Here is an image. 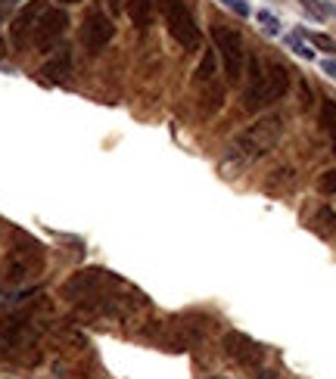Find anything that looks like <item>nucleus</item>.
I'll list each match as a JSON object with an SVG mask.
<instances>
[{
    "label": "nucleus",
    "instance_id": "obj_1",
    "mask_svg": "<svg viewBox=\"0 0 336 379\" xmlns=\"http://www.w3.org/2000/svg\"><path fill=\"white\" fill-rule=\"evenodd\" d=\"M290 90V72L280 62H265L261 66L259 56H249V75H246V93H243V106L249 112H259L265 106L283 99Z\"/></svg>",
    "mask_w": 336,
    "mask_h": 379
},
{
    "label": "nucleus",
    "instance_id": "obj_2",
    "mask_svg": "<svg viewBox=\"0 0 336 379\" xmlns=\"http://www.w3.org/2000/svg\"><path fill=\"white\" fill-rule=\"evenodd\" d=\"M280 137H283V118L280 115H265L255 124H249V128L236 137L230 159L240 162V165H249V162H255V159H261V155L271 153V149L280 143Z\"/></svg>",
    "mask_w": 336,
    "mask_h": 379
},
{
    "label": "nucleus",
    "instance_id": "obj_3",
    "mask_svg": "<svg viewBox=\"0 0 336 379\" xmlns=\"http://www.w3.org/2000/svg\"><path fill=\"white\" fill-rule=\"evenodd\" d=\"M41 271H44V246L37 240H31L28 233L16 230L12 233V249L6 255V286H22Z\"/></svg>",
    "mask_w": 336,
    "mask_h": 379
},
{
    "label": "nucleus",
    "instance_id": "obj_4",
    "mask_svg": "<svg viewBox=\"0 0 336 379\" xmlns=\"http://www.w3.org/2000/svg\"><path fill=\"white\" fill-rule=\"evenodd\" d=\"M159 10H162V16H165L168 35L184 50H199L203 35H199V25H196V19H193L190 6H187L184 0H159Z\"/></svg>",
    "mask_w": 336,
    "mask_h": 379
},
{
    "label": "nucleus",
    "instance_id": "obj_5",
    "mask_svg": "<svg viewBox=\"0 0 336 379\" xmlns=\"http://www.w3.org/2000/svg\"><path fill=\"white\" fill-rule=\"evenodd\" d=\"M212 41H215V50L224 59V72H227L230 84H240L243 68H246V50H243V37L240 31L227 28V25L215 22L212 25Z\"/></svg>",
    "mask_w": 336,
    "mask_h": 379
},
{
    "label": "nucleus",
    "instance_id": "obj_6",
    "mask_svg": "<svg viewBox=\"0 0 336 379\" xmlns=\"http://www.w3.org/2000/svg\"><path fill=\"white\" fill-rule=\"evenodd\" d=\"M78 37L87 53H100V50H106V43L115 37V25H112V19L106 16L103 10H87Z\"/></svg>",
    "mask_w": 336,
    "mask_h": 379
},
{
    "label": "nucleus",
    "instance_id": "obj_7",
    "mask_svg": "<svg viewBox=\"0 0 336 379\" xmlns=\"http://www.w3.org/2000/svg\"><path fill=\"white\" fill-rule=\"evenodd\" d=\"M44 10H47V0H28V3L12 16L10 37H12V47H16V50H22L25 43L35 37V28H37V22H41Z\"/></svg>",
    "mask_w": 336,
    "mask_h": 379
},
{
    "label": "nucleus",
    "instance_id": "obj_8",
    "mask_svg": "<svg viewBox=\"0 0 336 379\" xmlns=\"http://www.w3.org/2000/svg\"><path fill=\"white\" fill-rule=\"evenodd\" d=\"M66 28H68V16H66V12H62V10H44V16H41V22H37L35 37H31V41L37 43V50L50 53V50L59 43V37L66 35Z\"/></svg>",
    "mask_w": 336,
    "mask_h": 379
},
{
    "label": "nucleus",
    "instance_id": "obj_9",
    "mask_svg": "<svg viewBox=\"0 0 336 379\" xmlns=\"http://www.w3.org/2000/svg\"><path fill=\"white\" fill-rule=\"evenodd\" d=\"M224 351H227V358H234L240 367H259L261 358H265V348H261L259 342H252L249 336L236 333V329L224 336Z\"/></svg>",
    "mask_w": 336,
    "mask_h": 379
},
{
    "label": "nucleus",
    "instance_id": "obj_10",
    "mask_svg": "<svg viewBox=\"0 0 336 379\" xmlns=\"http://www.w3.org/2000/svg\"><path fill=\"white\" fill-rule=\"evenodd\" d=\"M41 75H44V81H50V84H66L68 75H72V50L68 47L56 50V56H50V59L44 62Z\"/></svg>",
    "mask_w": 336,
    "mask_h": 379
},
{
    "label": "nucleus",
    "instance_id": "obj_11",
    "mask_svg": "<svg viewBox=\"0 0 336 379\" xmlns=\"http://www.w3.org/2000/svg\"><path fill=\"white\" fill-rule=\"evenodd\" d=\"M153 6H156V0H124V10H128L131 22L137 28H147L153 22Z\"/></svg>",
    "mask_w": 336,
    "mask_h": 379
},
{
    "label": "nucleus",
    "instance_id": "obj_12",
    "mask_svg": "<svg viewBox=\"0 0 336 379\" xmlns=\"http://www.w3.org/2000/svg\"><path fill=\"white\" fill-rule=\"evenodd\" d=\"M321 124L330 134V140H333V153H336V103L333 99H324L321 103Z\"/></svg>",
    "mask_w": 336,
    "mask_h": 379
},
{
    "label": "nucleus",
    "instance_id": "obj_13",
    "mask_svg": "<svg viewBox=\"0 0 336 379\" xmlns=\"http://www.w3.org/2000/svg\"><path fill=\"white\" fill-rule=\"evenodd\" d=\"M315 230H317L321 236H333V233H336V211L324 205V208L315 215Z\"/></svg>",
    "mask_w": 336,
    "mask_h": 379
},
{
    "label": "nucleus",
    "instance_id": "obj_14",
    "mask_svg": "<svg viewBox=\"0 0 336 379\" xmlns=\"http://www.w3.org/2000/svg\"><path fill=\"white\" fill-rule=\"evenodd\" d=\"M302 37H308L315 47L327 50V53H336V41L333 37H327V35H321V31H302Z\"/></svg>",
    "mask_w": 336,
    "mask_h": 379
},
{
    "label": "nucleus",
    "instance_id": "obj_15",
    "mask_svg": "<svg viewBox=\"0 0 336 379\" xmlns=\"http://www.w3.org/2000/svg\"><path fill=\"white\" fill-rule=\"evenodd\" d=\"M212 68H215V56L205 53L203 62H199V68H196V81H199V84H209V81H212Z\"/></svg>",
    "mask_w": 336,
    "mask_h": 379
},
{
    "label": "nucleus",
    "instance_id": "obj_16",
    "mask_svg": "<svg viewBox=\"0 0 336 379\" xmlns=\"http://www.w3.org/2000/svg\"><path fill=\"white\" fill-rule=\"evenodd\" d=\"M290 47L296 50V53L302 56V59H315V50H311L308 43H305V41H302V37H299V35H290Z\"/></svg>",
    "mask_w": 336,
    "mask_h": 379
},
{
    "label": "nucleus",
    "instance_id": "obj_17",
    "mask_svg": "<svg viewBox=\"0 0 336 379\" xmlns=\"http://www.w3.org/2000/svg\"><path fill=\"white\" fill-rule=\"evenodd\" d=\"M259 22H261V28H265L268 35H277V31H280V22H277V16H271V12H265V10L259 12Z\"/></svg>",
    "mask_w": 336,
    "mask_h": 379
},
{
    "label": "nucleus",
    "instance_id": "obj_18",
    "mask_svg": "<svg viewBox=\"0 0 336 379\" xmlns=\"http://www.w3.org/2000/svg\"><path fill=\"white\" fill-rule=\"evenodd\" d=\"M317 186H321V193H336V168L333 171H324L321 180H317Z\"/></svg>",
    "mask_w": 336,
    "mask_h": 379
},
{
    "label": "nucleus",
    "instance_id": "obj_19",
    "mask_svg": "<svg viewBox=\"0 0 336 379\" xmlns=\"http://www.w3.org/2000/svg\"><path fill=\"white\" fill-rule=\"evenodd\" d=\"M227 10H234V12H240V16H249V3L246 0H221Z\"/></svg>",
    "mask_w": 336,
    "mask_h": 379
},
{
    "label": "nucleus",
    "instance_id": "obj_20",
    "mask_svg": "<svg viewBox=\"0 0 336 379\" xmlns=\"http://www.w3.org/2000/svg\"><path fill=\"white\" fill-rule=\"evenodd\" d=\"M16 3H19V0H0V19H3L10 10H16Z\"/></svg>",
    "mask_w": 336,
    "mask_h": 379
},
{
    "label": "nucleus",
    "instance_id": "obj_21",
    "mask_svg": "<svg viewBox=\"0 0 336 379\" xmlns=\"http://www.w3.org/2000/svg\"><path fill=\"white\" fill-rule=\"evenodd\" d=\"M321 66H324V72H327L330 78H336V59H324Z\"/></svg>",
    "mask_w": 336,
    "mask_h": 379
},
{
    "label": "nucleus",
    "instance_id": "obj_22",
    "mask_svg": "<svg viewBox=\"0 0 336 379\" xmlns=\"http://www.w3.org/2000/svg\"><path fill=\"white\" fill-rule=\"evenodd\" d=\"M255 379H277V373H274V370H259V376H255Z\"/></svg>",
    "mask_w": 336,
    "mask_h": 379
},
{
    "label": "nucleus",
    "instance_id": "obj_23",
    "mask_svg": "<svg viewBox=\"0 0 336 379\" xmlns=\"http://www.w3.org/2000/svg\"><path fill=\"white\" fill-rule=\"evenodd\" d=\"M106 3H109V10H122V6H124V0H106Z\"/></svg>",
    "mask_w": 336,
    "mask_h": 379
},
{
    "label": "nucleus",
    "instance_id": "obj_24",
    "mask_svg": "<svg viewBox=\"0 0 336 379\" xmlns=\"http://www.w3.org/2000/svg\"><path fill=\"white\" fill-rule=\"evenodd\" d=\"M3 56H6V41L0 37V59H3Z\"/></svg>",
    "mask_w": 336,
    "mask_h": 379
},
{
    "label": "nucleus",
    "instance_id": "obj_25",
    "mask_svg": "<svg viewBox=\"0 0 336 379\" xmlns=\"http://www.w3.org/2000/svg\"><path fill=\"white\" fill-rule=\"evenodd\" d=\"M56 3H66V6H72V3H81V0H56Z\"/></svg>",
    "mask_w": 336,
    "mask_h": 379
}]
</instances>
